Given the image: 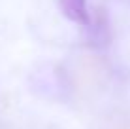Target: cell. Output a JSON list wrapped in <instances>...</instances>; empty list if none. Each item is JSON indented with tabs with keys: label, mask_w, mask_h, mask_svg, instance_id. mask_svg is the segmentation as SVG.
Returning <instances> with one entry per match:
<instances>
[{
	"label": "cell",
	"mask_w": 130,
	"mask_h": 129,
	"mask_svg": "<svg viewBox=\"0 0 130 129\" xmlns=\"http://www.w3.org/2000/svg\"><path fill=\"white\" fill-rule=\"evenodd\" d=\"M57 2H59V8L66 19L74 21L77 25H83V27H87L91 23L87 0H57Z\"/></svg>",
	"instance_id": "cell-1"
}]
</instances>
